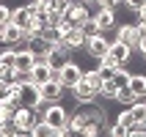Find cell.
<instances>
[{"label":"cell","mask_w":146,"mask_h":137,"mask_svg":"<svg viewBox=\"0 0 146 137\" xmlns=\"http://www.w3.org/2000/svg\"><path fill=\"white\" fill-rule=\"evenodd\" d=\"M44 121L55 129L58 137L72 134V132H69V115H66V107H61L58 102H47V107H44Z\"/></svg>","instance_id":"cell-1"},{"label":"cell","mask_w":146,"mask_h":137,"mask_svg":"<svg viewBox=\"0 0 146 137\" xmlns=\"http://www.w3.org/2000/svg\"><path fill=\"white\" fill-rule=\"evenodd\" d=\"M17 99H19V104H25V107H36V104L44 102V99H41V88L31 80V77L17 85Z\"/></svg>","instance_id":"cell-2"},{"label":"cell","mask_w":146,"mask_h":137,"mask_svg":"<svg viewBox=\"0 0 146 137\" xmlns=\"http://www.w3.org/2000/svg\"><path fill=\"white\" fill-rule=\"evenodd\" d=\"M83 49H86L91 58H97V60H99V58H105V55H108L110 41H108L105 36H102V30H99V33H94V36H88V39H86V47H83Z\"/></svg>","instance_id":"cell-3"},{"label":"cell","mask_w":146,"mask_h":137,"mask_svg":"<svg viewBox=\"0 0 146 137\" xmlns=\"http://www.w3.org/2000/svg\"><path fill=\"white\" fill-rule=\"evenodd\" d=\"M69 52H72V49H69V47H64V44H55V47L47 52V63L52 66V71H55V74L61 71V69H64L69 60H72V58H69Z\"/></svg>","instance_id":"cell-4"},{"label":"cell","mask_w":146,"mask_h":137,"mask_svg":"<svg viewBox=\"0 0 146 137\" xmlns=\"http://www.w3.org/2000/svg\"><path fill=\"white\" fill-rule=\"evenodd\" d=\"M14 121H17V126H19V134H31L33 123H36V110L19 104V110L14 113Z\"/></svg>","instance_id":"cell-5"},{"label":"cell","mask_w":146,"mask_h":137,"mask_svg":"<svg viewBox=\"0 0 146 137\" xmlns=\"http://www.w3.org/2000/svg\"><path fill=\"white\" fill-rule=\"evenodd\" d=\"M58 80L64 82V88H69V90H72L74 85H77V82L83 80V69H80L77 63H74V60H69V63H66L64 69L58 71Z\"/></svg>","instance_id":"cell-6"},{"label":"cell","mask_w":146,"mask_h":137,"mask_svg":"<svg viewBox=\"0 0 146 137\" xmlns=\"http://www.w3.org/2000/svg\"><path fill=\"white\" fill-rule=\"evenodd\" d=\"M116 39L124 41V44H130V47L135 49V47L141 44V36H138V19H135V22H127V25H119Z\"/></svg>","instance_id":"cell-7"},{"label":"cell","mask_w":146,"mask_h":137,"mask_svg":"<svg viewBox=\"0 0 146 137\" xmlns=\"http://www.w3.org/2000/svg\"><path fill=\"white\" fill-rule=\"evenodd\" d=\"M41 88V99H44V102H58V99L64 96V82L58 80V77H52V80H47L44 82V85H39Z\"/></svg>","instance_id":"cell-8"},{"label":"cell","mask_w":146,"mask_h":137,"mask_svg":"<svg viewBox=\"0 0 146 137\" xmlns=\"http://www.w3.org/2000/svg\"><path fill=\"white\" fill-rule=\"evenodd\" d=\"M108 55H110L116 63L121 66V63H127V60H130L132 47H130V44H124V41H119V39H113V41H110V49H108Z\"/></svg>","instance_id":"cell-9"},{"label":"cell","mask_w":146,"mask_h":137,"mask_svg":"<svg viewBox=\"0 0 146 137\" xmlns=\"http://www.w3.org/2000/svg\"><path fill=\"white\" fill-rule=\"evenodd\" d=\"M86 39H88V36H86V30H83V28H72L69 33H64V36H61V44H64V47H69V49H80V47H86Z\"/></svg>","instance_id":"cell-10"},{"label":"cell","mask_w":146,"mask_h":137,"mask_svg":"<svg viewBox=\"0 0 146 137\" xmlns=\"http://www.w3.org/2000/svg\"><path fill=\"white\" fill-rule=\"evenodd\" d=\"M64 16H66L72 25H77V28H80V25L86 22L91 14H88V6H86V3H72V6L64 11Z\"/></svg>","instance_id":"cell-11"},{"label":"cell","mask_w":146,"mask_h":137,"mask_svg":"<svg viewBox=\"0 0 146 137\" xmlns=\"http://www.w3.org/2000/svg\"><path fill=\"white\" fill-rule=\"evenodd\" d=\"M28 77H31L36 85H44L47 80H52V77H58V74L52 71V66H50V63H36L31 71H28Z\"/></svg>","instance_id":"cell-12"},{"label":"cell","mask_w":146,"mask_h":137,"mask_svg":"<svg viewBox=\"0 0 146 137\" xmlns=\"http://www.w3.org/2000/svg\"><path fill=\"white\" fill-rule=\"evenodd\" d=\"M72 96H74V102H77V104H94L99 93H94V90H91L88 85L80 80V82H77V85L72 88Z\"/></svg>","instance_id":"cell-13"},{"label":"cell","mask_w":146,"mask_h":137,"mask_svg":"<svg viewBox=\"0 0 146 137\" xmlns=\"http://www.w3.org/2000/svg\"><path fill=\"white\" fill-rule=\"evenodd\" d=\"M11 22L14 25H19L22 30H28L33 25V11L28 6H19V8H11Z\"/></svg>","instance_id":"cell-14"},{"label":"cell","mask_w":146,"mask_h":137,"mask_svg":"<svg viewBox=\"0 0 146 137\" xmlns=\"http://www.w3.org/2000/svg\"><path fill=\"white\" fill-rule=\"evenodd\" d=\"M94 19H97L99 30H108V28H113V25H116V8L99 6V8H97V14H94Z\"/></svg>","instance_id":"cell-15"},{"label":"cell","mask_w":146,"mask_h":137,"mask_svg":"<svg viewBox=\"0 0 146 137\" xmlns=\"http://www.w3.org/2000/svg\"><path fill=\"white\" fill-rule=\"evenodd\" d=\"M33 66H36V52H33L31 47L17 49V69H22V71H31Z\"/></svg>","instance_id":"cell-16"},{"label":"cell","mask_w":146,"mask_h":137,"mask_svg":"<svg viewBox=\"0 0 146 137\" xmlns=\"http://www.w3.org/2000/svg\"><path fill=\"white\" fill-rule=\"evenodd\" d=\"M83 82H86L94 93H99V88H102V82H105V80H102V74L94 69V71H83Z\"/></svg>","instance_id":"cell-17"},{"label":"cell","mask_w":146,"mask_h":137,"mask_svg":"<svg viewBox=\"0 0 146 137\" xmlns=\"http://www.w3.org/2000/svg\"><path fill=\"white\" fill-rule=\"evenodd\" d=\"M0 137H19V126L14 118H0Z\"/></svg>","instance_id":"cell-18"},{"label":"cell","mask_w":146,"mask_h":137,"mask_svg":"<svg viewBox=\"0 0 146 137\" xmlns=\"http://www.w3.org/2000/svg\"><path fill=\"white\" fill-rule=\"evenodd\" d=\"M31 134H33V137H50V134H55V129H52V126H50V123L44 121V118H39V121L33 123Z\"/></svg>","instance_id":"cell-19"},{"label":"cell","mask_w":146,"mask_h":137,"mask_svg":"<svg viewBox=\"0 0 146 137\" xmlns=\"http://www.w3.org/2000/svg\"><path fill=\"white\" fill-rule=\"evenodd\" d=\"M130 88L135 90V96H146V74H132L130 77Z\"/></svg>","instance_id":"cell-20"},{"label":"cell","mask_w":146,"mask_h":137,"mask_svg":"<svg viewBox=\"0 0 146 137\" xmlns=\"http://www.w3.org/2000/svg\"><path fill=\"white\" fill-rule=\"evenodd\" d=\"M116 102H119V104H127V107H130L132 102H138V96H135V90H132L130 85H124V88H119V93H116Z\"/></svg>","instance_id":"cell-21"},{"label":"cell","mask_w":146,"mask_h":137,"mask_svg":"<svg viewBox=\"0 0 146 137\" xmlns=\"http://www.w3.org/2000/svg\"><path fill=\"white\" fill-rule=\"evenodd\" d=\"M130 77H132V74L127 71V69H121V66H119V69L113 71V77H110V82H113L116 88H124V85H130Z\"/></svg>","instance_id":"cell-22"},{"label":"cell","mask_w":146,"mask_h":137,"mask_svg":"<svg viewBox=\"0 0 146 137\" xmlns=\"http://www.w3.org/2000/svg\"><path fill=\"white\" fill-rule=\"evenodd\" d=\"M0 66H3V69H11V66H17V47H11V49H0Z\"/></svg>","instance_id":"cell-23"},{"label":"cell","mask_w":146,"mask_h":137,"mask_svg":"<svg viewBox=\"0 0 146 137\" xmlns=\"http://www.w3.org/2000/svg\"><path fill=\"white\" fill-rule=\"evenodd\" d=\"M116 121L119 123H124V126H127V129H132V126H135V115H132V107H127V110H121V113H119V118H116Z\"/></svg>","instance_id":"cell-24"},{"label":"cell","mask_w":146,"mask_h":137,"mask_svg":"<svg viewBox=\"0 0 146 137\" xmlns=\"http://www.w3.org/2000/svg\"><path fill=\"white\" fill-rule=\"evenodd\" d=\"M116 93H119V88H116L110 80L102 82V88H99V96H102V99H116Z\"/></svg>","instance_id":"cell-25"},{"label":"cell","mask_w":146,"mask_h":137,"mask_svg":"<svg viewBox=\"0 0 146 137\" xmlns=\"http://www.w3.org/2000/svg\"><path fill=\"white\" fill-rule=\"evenodd\" d=\"M44 6L50 11H66V8L72 6V0H44Z\"/></svg>","instance_id":"cell-26"},{"label":"cell","mask_w":146,"mask_h":137,"mask_svg":"<svg viewBox=\"0 0 146 137\" xmlns=\"http://www.w3.org/2000/svg\"><path fill=\"white\" fill-rule=\"evenodd\" d=\"M132 115H135V121H146V104L143 102H132Z\"/></svg>","instance_id":"cell-27"},{"label":"cell","mask_w":146,"mask_h":137,"mask_svg":"<svg viewBox=\"0 0 146 137\" xmlns=\"http://www.w3.org/2000/svg\"><path fill=\"white\" fill-rule=\"evenodd\" d=\"M108 132H110V137H130V129H127L124 123H119V121H116Z\"/></svg>","instance_id":"cell-28"},{"label":"cell","mask_w":146,"mask_h":137,"mask_svg":"<svg viewBox=\"0 0 146 137\" xmlns=\"http://www.w3.org/2000/svg\"><path fill=\"white\" fill-rule=\"evenodd\" d=\"M80 28L86 30V36H94V33H99V25H97V19H94V16H88V19H86Z\"/></svg>","instance_id":"cell-29"},{"label":"cell","mask_w":146,"mask_h":137,"mask_svg":"<svg viewBox=\"0 0 146 137\" xmlns=\"http://www.w3.org/2000/svg\"><path fill=\"white\" fill-rule=\"evenodd\" d=\"M8 22H11V8H8L6 3H0V28L8 25Z\"/></svg>","instance_id":"cell-30"},{"label":"cell","mask_w":146,"mask_h":137,"mask_svg":"<svg viewBox=\"0 0 146 137\" xmlns=\"http://www.w3.org/2000/svg\"><path fill=\"white\" fill-rule=\"evenodd\" d=\"M124 0H94V6H108V8H116V6H121Z\"/></svg>","instance_id":"cell-31"},{"label":"cell","mask_w":146,"mask_h":137,"mask_svg":"<svg viewBox=\"0 0 146 137\" xmlns=\"http://www.w3.org/2000/svg\"><path fill=\"white\" fill-rule=\"evenodd\" d=\"M143 3H146V0H124V6H127V8H132V11H138Z\"/></svg>","instance_id":"cell-32"},{"label":"cell","mask_w":146,"mask_h":137,"mask_svg":"<svg viewBox=\"0 0 146 137\" xmlns=\"http://www.w3.org/2000/svg\"><path fill=\"white\" fill-rule=\"evenodd\" d=\"M135 14H138V22H146V3L138 8V11H135Z\"/></svg>","instance_id":"cell-33"},{"label":"cell","mask_w":146,"mask_h":137,"mask_svg":"<svg viewBox=\"0 0 146 137\" xmlns=\"http://www.w3.org/2000/svg\"><path fill=\"white\" fill-rule=\"evenodd\" d=\"M138 49H141V55H143V60H146V39H141V44H138Z\"/></svg>","instance_id":"cell-34"},{"label":"cell","mask_w":146,"mask_h":137,"mask_svg":"<svg viewBox=\"0 0 146 137\" xmlns=\"http://www.w3.org/2000/svg\"><path fill=\"white\" fill-rule=\"evenodd\" d=\"M143 104H146V99H143Z\"/></svg>","instance_id":"cell-35"}]
</instances>
